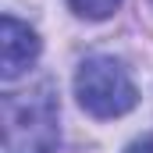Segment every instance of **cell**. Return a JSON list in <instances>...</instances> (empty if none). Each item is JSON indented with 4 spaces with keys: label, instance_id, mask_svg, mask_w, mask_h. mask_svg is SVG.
I'll return each instance as SVG.
<instances>
[{
    "label": "cell",
    "instance_id": "5b68a950",
    "mask_svg": "<svg viewBox=\"0 0 153 153\" xmlns=\"http://www.w3.org/2000/svg\"><path fill=\"white\" fill-rule=\"evenodd\" d=\"M125 153H153V135H143V139L128 143V150H125Z\"/></svg>",
    "mask_w": 153,
    "mask_h": 153
},
{
    "label": "cell",
    "instance_id": "277c9868",
    "mask_svg": "<svg viewBox=\"0 0 153 153\" xmlns=\"http://www.w3.org/2000/svg\"><path fill=\"white\" fill-rule=\"evenodd\" d=\"M68 4H71V11H75L78 18H85V22H103V18H111L121 7V0H68Z\"/></svg>",
    "mask_w": 153,
    "mask_h": 153
},
{
    "label": "cell",
    "instance_id": "3957f363",
    "mask_svg": "<svg viewBox=\"0 0 153 153\" xmlns=\"http://www.w3.org/2000/svg\"><path fill=\"white\" fill-rule=\"evenodd\" d=\"M36 57H39L36 29H29L14 14H4V22H0V78L14 82L36 64Z\"/></svg>",
    "mask_w": 153,
    "mask_h": 153
},
{
    "label": "cell",
    "instance_id": "7a4b0ae2",
    "mask_svg": "<svg viewBox=\"0 0 153 153\" xmlns=\"http://www.w3.org/2000/svg\"><path fill=\"white\" fill-rule=\"evenodd\" d=\"M78 107L93 117H121L139 103V89L128 68L111 53H93L75 71Z\"/></svg>",
    "mask_w": 153,
    "mask_h": 153
},
{
    "label": "cell",
    "instance_id": "6da1fadb",
    "mask_svg": "<svg viewBox=\"0 0 153 153\" xmlns=\"http://www.w3.org/2000/svg\"><path fill=\"white\" fill-rule=\"evenodd\" d=\"M4 153H53L61 143L57 93L50 82H36L25 93H4Z\"/></svg>",
    "mask_w": 153,
    "mask_h": 153
}]
</instances>
